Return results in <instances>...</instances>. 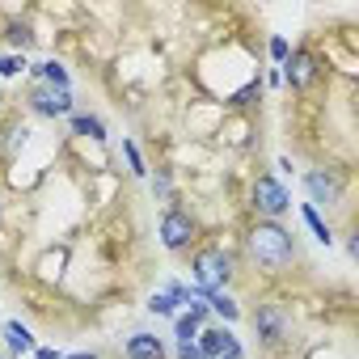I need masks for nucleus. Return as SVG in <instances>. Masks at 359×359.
<instances>
[{
  "instance_id": "f257e3e1",
  "label": "nucleus",
  "mask_w": 359,
  "mask_h": 359,
  "mask_svg": "<svg viewBox=\"0 0 359 359\" xmlns=\"http://www.w3.org/2000/svg\"><path fill=\"white\" fill-rule=\"evenodd\" d=\"M245 250L258 266L266 271H283L292 258H296V237L279 224V220H258L250 233H245Z\"/></svg>"
},
{
  "instance_id": "f03ea898",
  "label": "nucleus",
  "mask_w": 359,
  "mask_h": 359,
  "mask_svg": "<svg viewBox=\"0 0 359 359\" xmlns=\"http://www.w3.org/2000/svg\"><path fill=\"white\" fill-rule=\"evenodd\" d=\"M195 287L203 292V296H212V292H224V283L233 279V258L224 254V250H203V254H195Z\"/></svg>"
},
{
  "instance_id": "7ed1b4c3",
  "label": "nucleus",
  "mask_w": 359,
  "mask_h": 359,
  "mask_svg": "<svg viewBox=\"0 0 359 359\" xmlns=\"http://www.w3.org/2000/svg\"><path fill=\"white\" fill-rule=\"evenodd\" d=\"M250 199H254V212H258L262 220H279V216H287V212H292V195H287V187L279 182L275 173L254 177Z\"/></svg>"
},
{
  "instance_id": "20e7f679",
  "label": "nucleus",
  "mask_w": 359,
  "mask_h": 359,
  "mask_svg": "<svg viewBox=\"0 0 359 359\" xmlns=\"http://www.w3.org/2000/svg\"><path fill=\"white\" fill-rule=\"evenodd\" d=\"M195 237H199V224H195L191 212H182V208H165V212H161V245H165V250L182 254Z\"/></svg>"
},
{
  "instance_id": "39448f33",
  "label": "nucleus",
  "mask_w": 359,
  "mask_h": 359,
  "mask_svg": "<svg viewBox=\"0 0 359 359\" xmlns=\"http://www.w3.org/2000/svg\"><path fill=\"white\" fill-rule=\"evenodd\" d=\"M30 110L34 114H43V118H64V114H72V89H55V85H34L30 89Z\"/></svg>"
},
{
  "instance_id": "423d86ee",
  "label": "nucleus",
  "mask_w": 359,
  "mask_h": 359,
  "mask_svg": "<svg viewBox=\"0 0 359 359\" xmlns=\"http://www.w3.org/2000/svg\"><path fill=\"white\" fill-rule=\"evenodd\" d=\"M195 351L203 359H241V342L233 338V330L216 325V330H199L195 334Z\"/></svg>"
},
{
  "instance_id": "0eeeda50",
  "label": "nucleus",
  "mask_w": 359,
  "mask_h": 359,
  "mask_svg": "<svg viewBox=\"0 0 359 359\" xmlns=\"http://www.w3.org/2000/svg\"><path fill=\"white\" fill-rule=\"evenodd\" d=\"M342 173H334V169H309L304 173V191L313 195V208L317 203H325V208H334V203H342Z\"/></svg>"
},
{
  "instance_id": "6e6552de",
  "label": "nucleus",
  "mask_w": 359,
  "mask_h": 359,
  "mask_svg": "<svg viewBox=\"0 0 359 359\" xmlns=\"http://www.w3.org/2000/svg\"><path fill=\"white\" fill-rule=\"evenodd\" d=\"M254 330H258V338H262L266 346H279V342L287 338L292 321H287V313H283L279 304H258V313H254Z\"/></svg>"
},
{
  "instance_id": "1a4fd4ad",
  "label": "nucleus",
  "mask_w": 359,
  "mask_h": 359,
  "mask_svg": "<svg viewBox=\"0 0 359 359\" xmlns=\"http://www.w3.org/2000/svg\"><path fill=\"white\" fill-rule=\"evenodd\" d=\"M292 89H309L313 81H317V60L300 47V51H287V60H283V72H279Z\"/></svg>"
},
{
  "instance_id": "9d476101",
  "label": "nucleus",
  "mask_w": 359,
  "mask_h": 359,
  "mask_svg": "<svg viewBox=\"0 0 359 359\" xmlns=\"http://www.w3.org/2000/svg\"><path fill=\"white\" fill-rule=\"evenodd\" d=\"M123 351H127V359H165V342L156 334H131Z\"/></svg>"
},
{
  "instance_id": "9b49d317",
  "label": "nucleus",
  "mask_w": 359,
  "mask_h": 359,
  "mask_svg": "<svg viewBox=\"0 0 359 359\" xmlns=\"http://www.w3.org/2000/svg\"><path fill=\"white\" fill-rule=\"evenodd\" d=\"M5 338H9V351H13V355L34 351V334H30L22 321H5Z\"/></svg>"
},
{
  "instance_id": "f8f14e48",
  "label": "nucleus",
  "mask_w": 359,
  "mask_h": 359,
  "mask_svg": "<svg viewBox=\"0 0 359 359\" xmlns=\"http://www.w3.org/2000/svg\"><path fill=\"white\" fill-rule=\"evenodd\" d=\"M34 72L43 76V85H55V89H72V81H68V68H64L60 60H47V64H39Z\"/></svg>"
},
{
  "instance_id": "ddd939ff",
  "label": "nucleus",
  "mask_w": 359,
  "mask_h": 359,
  "mask_svg": "<svg viewBox=\"0 0 359 359\" xmlns=\"http://www.w3.org/2000/svg\"><path fill=\"white\" fill-rule=\"evenodd\" d=\"M300 216H304V224L313 229V237H317L321 245H330V241H334V233H330V224H325V220L317 216V208H313V203H304V208H300Z\"/></svg>"
},
{
  "instance_id": "4468645a",
  "label": "nucleus",
  "mask_w": 359,
  "mask_h": 359,
  "mask_svg": "<svg viewBox=\"0 0 359 359\" xmlns=\"http://www.w3.org/2000/svg\"><path fill=\"white\" fill-rule=\"evenodd\" d=\"M5 39H9L13 47H22V55L34 47V30H30L26 22H9V26H5Z\"/></svg>"
},
{
  "instance_id": "2eb2a0df",
  "label": "nucleus",
  "mask_w": 359,
  "mask_h": 359,
  "mask_svg": "<svg viewBox=\"0 0 359 359\" xmlns=\"http://www.w3.org/2000/svg\"><path fill=\"white\" fill-rule=\"evenodd\" d=\"M72 131H76V135H89V140H106V127H102V118H93V114H72Z\"/></svg>"
},
{
  "instance_id": "dca6fc26",
  "label": "nucleus",
  "mask_w": 359,
  "mask_h": 359,
  "mask_svg": "<svg viewBox=\"0 0 359 359\" xmlns=\"http://www.w3.org/2000/svg\"><path fill=\"white\" fill-rule=\"evenodd\" d=\"M208 304H212V309H216L224 321H237V317H241L237 300H233V296H224V292H212V296H208Z\"/></svg>"
},
{
  "instance_id": "f3484780",
  "label": "nucleus",
  "mask_w": 359,
  "mask_h": 359,
  "mask_svg": "<svg viewBox=\"0 0 359 359\" xmlns=\"http://www.w3.org/2000/svg\"><path fill=\"white\" fill-rule=\"evenodd\" d=\"M195 334H199V317L182 313V317H177V342H195Z\"/></svg>"
},
{
  "instance_id": "a211bd4d",
  "label": "nucleus",
  "mask_w": 359,
  "mask_h": 359,
  "mask_svg": "<svg viewBox=\"0 0 359 359\" xmlns=\"http://www.w3.org/2000/svg\"><path fill=\"white\" fill-rule=\"evenodd\" d=\"M173 309H177V300H173L169 292H156V296L148 300V313H156V317H173Z\"/></svg>"
},
{
  "instance_id": "6ab92c4d",
  "label": "nucleus",
  "mask_w": 359,
  "mask_h": 359,
  "mask_svg": "<svg viewBox=\"0 0 359 359\" xmlns=\"http://www.w3.org/2000/svg\"><path fill=\"white\" fill-rule=\"evenodd\" d=\"M26 135H30V131H26L22 123H13V127L5 131V152H18V148H26Z\"/></svg>"
},
{
  "instance_id": "aec40b11",
  "label": "nucleus",
  "mask_w": 359,
  "mask_h": 359,
  "mask_svg": "<svg viewBox=\"0 0 359 359\" xmlns=\"http://www.w3.org/2000/svg\"><path fill=\"white\" fill-rule=\"evenodd\" d=\"M123 152H127V165H131V173H135V177H144L148 169H144V156H140V148H135L131 140H123Z\"/></svg>"
},
{
  "instance_id": "412c9836",
  "label": "nucleus",
  "mask_w": 359,
  "mask_h": 359,
  "mask_svg": "<svg viewBox=\"0 0 359 359\" xmlns=\"http://www.w3.org/2000/svg\"><path fill=\"white\" fill-rule=\"evenodd\" d=\"M26 68V55H5V60H0V76H18Z\"/></svg>"
},
{
  "instance_id": "4be33fe9",
  "label": "nucleus",
  "mask_w": 359,
  "mask_h": 359,
  "mask_svg": "<svg viewBox=\"0 0 359 359\" xmlns=\"http://www.w3.org/2000/svg\"><path fill=\"white\" fill-rule=\"evenodd\" d=\"M169 191H173V177H169V169H161V173H156V195L169 199Z\"/></svg>"
},
{
  "instance_id": "5701e85b",
  "label": "nucleus",
  "mask_w": 359,
  "mask_h": 359,
  "mask_svg": "<svg viewBox=\"0 0 359 359\" xmlns=\"http://www.w3.org/2000/svg\"><path fill=\"white\" fill-rule=\"evenodd\" d=\"M271 60H287V39H271Z\"/></svg>"
},
{
  "instance_id": "b1692460",
  "label": "nucleus",
  "mask_w": 359,
  "mask_h": 359,
  "mask_svg": "<svg viewBox=\"0 0 359 359\" xmlns=\"http://www.w3.org/2000/svg\"><path fill=\"white\" fill-rule=\"evenodd\" d=\"M177 359H203V355L195 351V342H177Z\"/></svg>"
},
{
  "instance_id": "393cba45",
  "label": "nucleus",
  "mask_w": 359,
  "mask_h": 359,
  "mask_svg": "<svg viewBox=\"0 0 359 359\" xmlns=\"http://www.w3.org/2000/svg\"><path fill=\"white\" fill-rule=\"evenodd\" d=\"M34 359H60V355H55L51 346H43V351H34Z\"/></svg>"
},
{
  "instance_id": "a878e982",
  "label": "nucleus",
  "mask_w": 359,
  "mask_h": 359,
  "mask_svg": "<svg viewBox=\"0 0 359 359\" xmlns=\"http://www.w3.org/2000/svg\"><path fill=\"white\" fill-rule=\"evenodd\" d=\"M68 359H97L93 351H76V355H68Z\"/></svg>"
},
{
  "instance_id": "bb28decb",
  "label": "nucleus",
  "mask_w": 359,
  "mask_h": 359,
  "mask_svg": "<svg viewBox=\"0 0 359 359\" xmlns=\"http://www.w3.org/2000/svg\"><path fill=\"white\" fill-rule=\"evenodd\" d=\"M0 359H5V355H0Z\"/></svg>"
}]
</instances>
